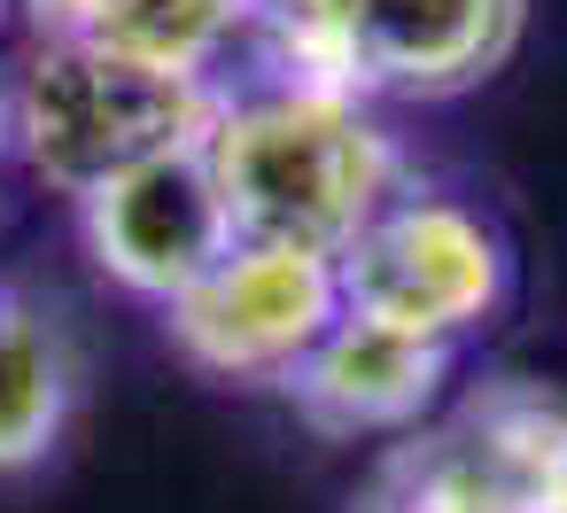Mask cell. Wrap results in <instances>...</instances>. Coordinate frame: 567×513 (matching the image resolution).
Returning <instances> with one entry per match:
<instances>
[{"instance_id":"4","label":"cell","mask_w":567,"mask_h":513,"mask_svg":"<svg viewBox=\"0 0 567 513\" xmlns=\"http://www.w3.org/2000/svg\"><path fill=\"white\" fill-rule=\"evenodd\" d=\"M342 311H350L342 257L288 242H234L179 304H164V327L195 373L241 389H288L303 358L342 327Z\"/></svg>"},{"instance_id":"7","label":"cell","mask_w":567,"mask_h":513,"mask_svg":"<svg viewBox=\"0 0 567 513\" xmlns=\"http://www.w3.org/2000/svg\"><path fill=\"white\" fill-rule=\"evenodd\" d=\"M451 366H458L451 342H427V335H404L389 319L342 311V327L288 381V397L327 435H412L443 404Z\"/></svg>"},{"instance_id":"2","label":"cell","mask_w":567,"mask_h":513,"mask_svg":"<svg viewBox=\"0 0 567 513\" xmlns=\"http://www.w3.org/2000/svg\"><path fill=\"white\" fill-rule=\"evenodd\" d=\"M226 86L218 79H179L148 71L133 55L86 48V40H32L24 71L9 79V125L17 156L40 187L86 203L117 172L187 148L218 125Z\"/></svg>"},{"instance_id":"10","label":"cell","mask_w":567,"mask_h":513,"mask_svg":"<svg viewBox=\"0 0 567 513\" xmlns=\"http://www.w3.org/2000/svg\"><path fill=\"white\" fill-rule=\"evenodd\" d=\"M241 40L265 55V71H272L265 86L365 94L350 0H241ZM365 102H373V94H365Z\"/></svg>"},{"instance_id":"6","label":"cell","mask_w":567,"mask_h":513,"mask_svg":"<svg viewBox=\"0 0 567 513\" xmlns=\"http://www.w3.org/2000/svg\"><path fill=\"white\" fill-rule=\"evenodd\" d=\"M528 0H350L358 79L396 102H458L520 48Z\"/></svg>"},{"instance_id":"8","label":"cell","mask_w":567,"mask_h":513,"mask_svg":"<svg viewBox=\"0 0 567 513\" xmlns=\"http://www.w3.org/2000/svg\"><path fill=\"white\" fill-rule=\"evenodd\" d=\"M24 24L32 40H86L148 71L218 79V63L241 48V0H24Z\"/></svg>"},{"instance_id":"3","label":"cell","mask_w":567,"mask_h":513,"mask_svg":"<svg viewBox=\"0 0 567 513\" xmlns=\"http://www.w3.org/2000/svg\"><path fill=\"white\" fill-rule=\"evenodd\" d=\"M513 249L505 234L435 187H404L350 249H342V296L365 319H389L427 342H466L505 311Z\"/></svg>"},{"instance_id":"1","label":"cell","mask_w":567,"mask_h":513,"mask_svg":"<svg viewBox=\"0 0 567 513\" xmlns=\"http://www.w3.org/2000/svg\"><path fill=\"white\" fill-rule=\"evenodd\" d=\"M210 164L226 179L241 242H288L342 257L404 187V141L381 125L365 94H311V86H249L218 102Z\"/></svg>"},{"instance_id":"9","label":"cell","mask_w":567,"mask_h":513,"mask_svg":"<svg viewBox=\"0 0 567 513\" xmlns=\"http://www.w3.org/2000/svg\"><path fill=\"white\" fill-rule=\"evenodd\" d=\"M79 366L55 311L24 288H0V474H32L71 428Z\"/></svg>"},{"instance_id":"5","label":"cell","mask_w":567,"mask_h":513,"mask_svg":"<svg viewBox=\"0 0 567 513\" xmlns=\"http://www.w3.org/2000/svg\"><path fill=\"white\" fill-rule=\"evenodd\" d=\"M79 234H86V257L102 265V280H117L125 296L156 304V311L179 304L241 242L226 179L210 164V133L94 187L79 203Z\"/></svg>"}]
</instances>
